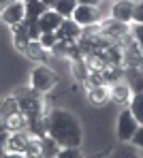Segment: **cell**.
<instances>
[{
	"mask_svg": "<svg viewBox=\"0 0 143 158\" xmlns=\"http://www.w3.org/2000/svg\"><path fill=\"white\" fill-rule=\"evenodd\" d=\"M130 32H133V39L137 41V45H139V49L143 52V24H135Z\"/></svg>",
	"mask_w": 143,
	"mask_h": 158,
	"instance_id": "21",
	"label": "cell"
},
{
	"mask_svg": "<svg viewBox=\"0 0 143 158\" xmlns=\"http://www.w3.org/2000/svg\"><path fill=\"white\" fill-rule=\"evenodd\" d=\"M128 109H130V113L135 115V120L143 126V92H135V94L130 96Z\"/></svg>",
	"mask_w": 143,
	"mask_h": 158,
	"instance_id": "15",
	"label": "cell"
},
{
	"mask_svg": "<svg viewBox=\"0 0 143 158\" xmlns=\"http://www.w3.org/2000/svg\"><path fill=\"white\" fill-rule=\"evenodd\" d=\"M109 96L113 98L115 103H120V105H128V103H130L133 92H130V88H128L126 83H115V85H111Z\"/></svg>",
	"mask_w": 143,
	"mask_h": 158,
	"instance_id": "12",
	"label": "cell"
},
{
	"mask_svg": "<svg viewBox=\"0 0 143 158\" xmlns=\"http://www.w3.org/2000/svg\"><path fill=\"white\" fill-rule=\"evenodd\" d=\"M39 43L43 45V49H51L58 43V34L56 32H43V34L39 36Z\"/></svg>",
	"mask_w": 143,
	"mask_h": 158,
	"instance_id": "19",
	"label": "cell"
},
{
	"mask_svg": "<svg viewBox=\"0 0 143 158\" xmlns=\"http://www.w3.org/2000/svg\"><path fill=\"white\" fill-rule=\"evenodd\" d=\"M28 139H30V135H26L24 131L11 132V135L6 137V143H4V148H6V152H17V154H24Z\"/></svg>",
	"mask_w": 143,
	"mask_h": 158,
	"instance_id": "9",
	"label": "cell"
},
{
	"mask_svg": "<svg viewBox=\"0 0 143 158\" xmlns=\"http://www.w3.org/2000/svg\"><path fill=\"white\" fill-rule=\"evenodd\" d=\"M45 126H47V135L60 148H79L84 139L79 120L66 109H54L45 118Z\"/></svg>",
	"mask_w": 143,
	"mask_h": 158,
	"instance_id": "1",
	"label": "cell"
},
{
	"mask_svg": "<svg viewBox=\"0 0 143 158\" xmlns=\"http://www.w3.org/2000/svg\"><path fill=\"white\" fill-rule=\"evenodd\" d=\"M126 85L130 88V92H143V73L137 66H128L126 71Z\"/></svg>",
	"mask_w": 143,
	"mask_h": 158,
	"instance_id": "11",
	"label": "cell"
},
{
	"mask_svg": "<svg viewBox=\"0 0 143 158\" xmlns=\"http://www.w3.org/2000/svg\"><path fill=\"white\" fill-rule=\"evenodd\" d=\"M133 24H143V0L141 2H135V9H133Z\"/></svg>",
	"mask_w": 143,
	"mask_h": 158,
	"instance_id": "23",
	"label": "cell"
},
{
	"mask_svg": "<svg viewBox=\"0 0 143 158\" xmlns=\"http://www.w3.org/2000/svg\"><path fill=\"white\" fill-rule=\"evenodd\" d=\"M62 15H58L54 9H47L41 17H39V28H41V32H56L60 24H62Z\"/></svg>",
	"mask_w": 143,
	"mask_h": 158,
	"instance_id": "8",
	"label": "cell"
},
{
	"mask_svg": "<svg viewBox=\"0 0 143 158\" xmlns=\"http://www.w3.org/2000/svg\"><path fill=\"white\" fill-rule=\"evenodd\" d=\"M4 158H26V156H24V154H17V152H6Z\"/></svg>",
	"mask_w": 143,
	"mask_h": 158,
	"instance_id": "28",
	"label": "cell"
},
{
	"mask_svg": "<svg viewBox=\"0 0 143 158\" xmlns=\"http://www.w3.org/2000/svg\"><path fill=\"white\" fill-rule=\"evenodd\" d=\"M0 17L9 24V26H17L19 22H24L26 17V2L24 0H13L6 6L0 9Z\"/></svg>",
	"mask_w": 143,
	"mask_h": 158,
	"instance_id": "4",
	"label": "cell"
},
{
	"mask_svg": "<svg viewBox=\"0 0 143 158\" xmlns=\"http://www.w3.org/2000/svg\"><path fill=\"white\" fill-rule=\"evenodd\" d=\"M107 96H109V92H107L105 85H92L90 92H88V98H90L94 105H103V103L107 101Z\"/></svg>",
	"mask_w": 143,
	"mask_h": 158,
	"instance_id": "17",
	"label": "cell"
},
{
	"mask_svg": "<svg viewBox=\"0 0 143 158\" xmlns=\"http://www.w3.org/2000/svg\"><path fill=\"white\" fill-rule=\"evenodd\" d=\"M137 69H139V71H141V73H143V58H141V60H139V64H137Z\"/></svg>",
	"mask_w": 143,
	"mask_h": 158,
	"instance_id": "32",
	"label": "cell"
},
{
	"mask_svg": "<svg viewBox=\"0 0 143 158\" xmlns=\"http://www.w3.org/2000/svg\"><path fill=\"white\" fill-rule=\"evenodd\" d=\"M54 158H84V154L79 152V148H60Z\"/></svg>",
	"mask_w": 143,
	"mask_h": 158,
	"instance_id": "20",
	"label": "cell"
},
{
	"mask_svg": "<svg viewBox=\"0 0 143 158\" xmlns=\"http://www.w3.org/2000/svg\"><path fill=\"white\" fill-rule=\"evenodd\" d=\"M71 17L81 28L94 26V24H98V9L96 6H90V4H77V9L73 11Z\"/></svg>",
	"mask_w": 143,
	"mask_h": 158,
	"instance_id": "5",
	"label": "cell"
},
{
	"mask_svg": "<svg viewBox=\"0 0 143 158\" xmlns=\"http://www.w3.org/2000/svg\"><path fill=\"white\" fill-rule=\"evenodd\" d=\"M111 158H141V156H137V152L130 150V148H120Z\"/></svg>",
	"mask_w": 143,
	"mask_h": 158,
	"instance_id": "24",
	"label": "cell"
},
{
	"mask_svg": "<svg viewBox=\"0 0 143 158\" xmlns=\"http://www.w3.org/2000/svg\"><path fill=\"white\" fill-rule=\"evenodd\" d=\"M13 41H15V45L19 49H26L28 47L30 39H28V24L26 22H19L17 26H13Z\"/></svg>",
	"mask_w": 143,
	"mask_h": 158,
	"instance_id": "13",
	"label": "cell"
},
{
	"mask_svg": "<svg viewBox=\"0 0 143 158\" xmlns=\"http://www.w3.org/2000/svg\"><path fill=\"white\" fill-rule=\"evenodd\" d=\"M24 52L28 53L30 58H36V60H41V58L45 56V53H43L45 49H43V45H41L39 41H30V43H28V47H26Z\"/></svg>",
	"mask_w": 143,
	"mask_h": 158,
	"instance_id": "18",
	"label": "cell"
},
{
	"mask_svg": "<svg viewBox=\"0 0 143 158\" xmlns=\"http://www.w3.org/2000/svg\"><path fill=\"white\" fill-rule=\"evenodd\" d=\"M24 2H26V4H28V2H34V0H24Z\"/></svg>",
	"mask_w": 143,
	"mask_h": 158,
	"instance_id": "33",
	"label": "cell"
},
{
	"mask_svg": "<svg viewBox=\"0 0 143 158\" xmlns=\"http://www.w3.org/2000/svg\"><path fill=\"white\" fill-rule=\"evenodd\" d=\"M58 39H64V41H77L81 36V26L73 19V17H64L60 28L56 30Z\"/></svg>",
	"mask_w": 143,
	"mask_h": 158,
	"instance_id": "7",
	"label": "cell"
},
{
	"mask_svg": "<svg viewBox=\"0 0 143 158\" xmlns=\"http://www.w3.org/2000/svg\"><path fill=\"white\" fill-rule=\"evenodd\" d=\"M41 2H43L47 9H54V4H56V0H41Z\"/></svg>",
	"mask_w": 143,
	"mask_h": 158,
	"instance_id": "29",
	"label": "cell"
},
{
	"mask_svg": "<svg viewBox=\"0 0 143 158\" xmlns=\"http://www.w3.org/2000/svg\"><path fill=\"white\" fill-rule=\"evenodd\" d=\"M47 11V6L41 2V0H34V2H28L26 4V17H24V22H39V17L43 15Z\"/></svg>",
	"mask_w": 143,
	"mask_h": 158,
	"instance_id": "14",
	"label": "cell"
},
{
	"mask_svg": "<svg viewBox=\"0 0 143 158\" xmlns=\"http://www.w3.org/2000/svg\"><path fill=\"white\" fill-rule=\"evenodd\" d=\"M130 141H133V143H135L137 148H141V150H143V126H141V124H139V128H137L135 137H133Z\"/></svg>",
	"mask_w": 143,
	"mask_h": 158,
	"instance_id": "26",
	"label": "cell"
},
{
	"mask_svg": "<svg viewBox=\"0 0 143 158\" xmlns=\"http://www.w3.org/2000/svg\"><path fill=\"white\" fill-rule=\"evenodd\" d=\"M2 115H4V105H2V101H0V120H2Z\"/></svg>",
	"mask_w": 143,
	"mask_h": 158,
	"instance_id": "31",
	"label": "cell"
},
{
	"mask_svg": "<svg viewBox=\"0 0 143 158\" xmlns=\"http://www.w3.org/2000/svg\"><path fill=\"white\" fill-rule=\"evenodd\" d=\"M133 9H135V2H130V0H117L113 4V9H111L113 22L130 24V22H133Z\"/></svg>",
	"mask_w": 143,
	"mask_h": 158,
	"instance_id": "6",
	"label": "cell"
},
{
	"mask_svg": "<svg viewBox=\"0 0 143 158\" xmlns=\"http://www.w3.org/2000/svg\"><path fill=\"white\" fill-rule=\"evenodd\" d=\"M56 73L47 66H34L32 73H30V88L34 92H49L54 85H56Z\"/></svg>",
	"mask_w": 143,
	"mask_h": 158,
	"instance_id": "2",
	"label": "cell"
},
{
	"mask_svg": "<svg viewBox=\"0 0 143 158\" xmlns=\"http://www.w3.org/2000/svg\"><path fill=\"white\" fill-rule=\"evenodd\" d=\"M137 128H139V122L135 120V115L130 113V109L120 111V115H117V128H115L120 141H130L135 137Z\"/></svg>",
	"mask_w": 143,
	"mask_h": 158,
	"instance_id": "3",
	"label": "cell"
},
{
	"mask_svg": "<svg viewBox=\"0 0 143 158\" xmlns=\"http://www.w3.org/2000/svg\"><path fill=\"white\" fill-rule=\"evenodd\" d=\"M73 73L77 75V79H81V81H86V79H88V71H84V64H81V60H77V62H75V69H73Z\"/></svg>",
	"mask_w": 143,
	"mask_h": 158,
	"instance_id": "25",
	"label": "cell"
},
{
	"mask_svg": "<svg viewBox=\"0 0 143 158\" xmlns=\"http://www.w3.org/2000/svg\"><path fill=\"white\" fill-rule=\"evenodd\" d=\"M9 2H13V0H0V9H2V6H6Z\"/></svg>",
	"mask_w": 143,
	"mask_h": 158,
	"instance_id": "30",
	"label": "cell"
},
{
	"mask_svg": "<svg viewBox=\"0 0 143 158\" xmlns=\"http://www.w3.org/2000/svg\"><path fill=\"white\" fill-rule=\"evenodd\" d=\"M75 9H77V0H56L54 4V11L62 17H71Z\"/></svg>",
	"mask_w": 143,
	"mask_h": 158,
	"instance_id": "16",
	"label": "cell"
},
{
	"mask_svg": "<svg viewBox=\"0 0 143 158\" xmlns=\"http://www.w3.org/2000/svg\"><path fill=\"white\" fill-rule=\"evenodd\" d=\"M28 24V22H26ZM43 32H41V28H39V22H30L28 24V39L30 41H39V36H41Z\"/></svg>",
	"mask_w": 143,
	"mask_h": 158,
	"instance_id": "22",
	"label": "cell"
},
{
	"mask_svg": "<svg viewBox=\"0 0 143 158\" xmlns=\"http://www.w3.org/2000/svg\"><path fill=\"white\" fill-rule=\"evenodd\" d=\"M2 124H4L6 131H11V132L24 131V126H26V115H24L22 111H13V113H9V115L2 118Z\"/></svg>",
	"mask_w": 143,
	"mask_h": 158,
	"instance_id": "10",
	"label": "cell"
},
{
	"mask_svg": "<svg viewBox=\"0 0 143 158\" xmlns=\"http://www.w3.org/2000/svg\"><path fill=\"white\" fill-rule=\"evenodd\" d=\"M103 0H77V4H90V6H98Z\"/></svg>",
	"mask_w": 143,
	"mask_h": 158,
	"instance_id": "27",
	"label": "cell"
}]
</instances>
